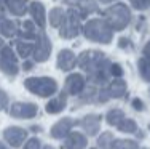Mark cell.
Here are the masks:
<instances>
[{"label": "cell", "mask_w": 150, "mask_h": 149, "mask_svg": "<svg viewBox=\"0 0 150 149\" xmlns=\"http://www.w3.org/2000/svg\"><path fill=\"white\" fill-rule=\"evenodd\" d=\"M16 53L21 58L27 59L34 53V43L32 42H26V40H16Z\"/></svg>", "instance_id": "603a6c76"}, {"label": "cell", "mask_w": 150, "mask_h": 149, "mask_svg": "<svg viewBox=\"0 0 150 149\" xmlns=\"http://www.w3.org/2000/svg\"><path fill=\"white\" fill-rule=\"evenodd\" d=\"M81 32L88 38L90 42L94 43H102V45H109L113 38V29L109 26V23L104 18H94L90 19L83 27Z\"/></svg>", "instance_id": "7a4b0ae2"}, {"label": "cell", "mask_w": 150, "mask_h": 149, "mask_svg": "<svg viewBox=\"0 0 150 149\" xmlns=\"http://www.w3.org/2000/svg\"><path fill=\"white\" fill-rule=\"evenodd\" d=\"M34 67V61H24L23 63V69L24 71H30Z\"/></svg>", "instance_id": "8d00e7d4"}, {"label": "cell", "mask_w": 150, "mask_h": 149, "mask_svg": "<svg viewBox=\"0 0 150 149\" xmlns=\"http://www.w3.org/2000/svg\"><path fill=\"white\" fill-rule=\"evenodd\" d=\"M118 47L120 48H123V50H126L128 47H131V42H129V38H120V42H118Z\"/></svg>", "instance_id": "e575fe53"}, {"label": "cell", "mask_w": 150, "mask_h": 149, "mask_svg": "<svg viewBox=\"0 0 150 149\" xmlns=\"http://www.w3.org/2000/svg\"><path fill=\"white\" fill-rule=\"evenodd\" d=\"M5 19H6V18L3 16L2 11H0V34H2V27H3V23H5Z\"/></svg>", "instance_id": "f35d334b"}, {"label": "cell", "mask_w": 150, "mask_h": 149, "mask_svg": "<svg viewBox=\"0 0 150 149\" xmlns=\"http://www.w3.org/2000/svg\"><path fill=\"white\" fill-rule=\"evenodd\" d=\"M29 13L32 16V23L40 29H45L46 24V13H45V6L40 2H32L29 5Z\"/></svg>", "instance_id": "ac0fdd59"}, {"label": "cell", "mask_w": 150, "mask_h": 149, "mask_svg": "<svg viewBox=\"0 0 150 149\" xmlns=\"http://www.w3.org/2000/svg\"><path fill=\"white\" fill-rule=\"evenodd\" d=\"M0 149H10L8 146H6L5 143H2V141H0Z\"/></svg>", "instance_id": "b9f144b4"}, {"label": "cell", "mask_w": 150, "mask_h": 149, "mask_svg": "<svg viewBox=\"0 0 150 149\" xmlns=\"http://www.w3.org/2000/svg\"><path fill=\"white\" fill-rule=\"evenodd\" d=\"M91 149H99V148H91Z\"/></svg>", "instance_id": "f6af8a7d"}, {"label": "cell", "mask_w": 150, "mask_h": 149, "mask_svg": "<svg viewBox=\"0 0 150 149\" xmlns=\"http://www.w3.org/2000/svg\"><path fill=\"white\" fill-rule=\"evenodd\" d=\"M3 47H5V43H3V40H2V38H0V50H2Z\"/></svg>", "instance_id": "7bdbcfd3"}, {"label": "cell", "mask_w": 150, "mask_h": 149, "mask_svg": "<svg viewBox=\"0 0 150 149\" xmlns=\"http://www.w3.org/2000/svg\"><path fill=\"white\" fill-rule=\"evenodd\" d=\"M131 106H133V109L137 111V112H144L145 111V104H144V101H142L141 98H134L133 101H131Z\"/></svg>", "instance_id": "d6a6232c"}, {"label": "cell", "mask_w": 150, "mask_h": 149, "mask_svg": "<svg viewBox=\"0 0 150 149\" xmlns=\"http://www.w3.org/2000/svg\"><path fill=\"white\" fill-rule=\"evenodd\" d=\"M75 125H78V120L72 119V117H62L59 119L54 125L50 128V136L54 138V140H64Z\"/></svg>", "instance_id": "4fadbf2b"}, {"label": "cell", "mask_w": 150, "mask_h": 149, "mask_svg": "<svg viewBox=\"0 0 150 149\" xmlns=\"http://www.w3.org/2000/svg\"><path fill=\"white\" fill-rule=\"evenodd\" d=\"M18 35H19V40H26V42H30V40H35L37 38V26H35L32 21H24L23 23V29L18 31Z\"/></svg>", "instance_id": "44dd1931"}, {"label": "cell", "mask_w": 150, "mask_h": 149, "mask_svg": "<svg viewBox=\"0 0 150 149\" xmlns=\"http://www.w3.org/2000/svg\"><path fill=\"white\" fill-rule=\"evenodd\" d=\"M34 43V53H32V58L34 63H45L48 61L50 55H51V40L48 38V35L45 32H38L37 38H35Z\"/></svg>", "instance_id": "ba28073f"}, {"label": "cell", "mask_w": 150, "mask_h": 149, "mask_svg": "<svg viewBox=\"0 0 150 149\" xmlns=\"http://www.w3.org/2000/svg\"><path fill=\"white\" fill-rule=\"evenodd\" d=\"M142 149H147V148H142Z\"/></svg>", "instance_id": "7dc6e473"}, {"label": "cell", "mask_w": 150, "mask_h": 149, "mask_svg": "<svg viewBox=\"0 0 150 149\" xmlns=\"http://www.w3.org/2000/svg\"><path fill=\"white\" fill-rule=\"evenodd\" d=\"M66 106H67V95L64 93V91H61L59 96L51 98V99H50V101L45 104V112H46V114H50V115H53V114H61V112L66 109Z\"/></svg>", "instance_id": "d6986e66"}, {"label": "cell", "mask_w": 150, "mask_h": 149, "mask_svg": "<svg viewBox=\"0 0 150 149\" xmlns=\"http://www.w3.org/2000/svg\"><path fill=\"white\" fill-rule=\"evenodd\" d=\"M149 95H150V88H149Z\"/></svg>", "instance_id": "bcb514c9"}, {"label": "cell", "mask_w": 150, "mask_h": 149, "mask_svg": "<svg viewBox=\"0 0 150 149\" xmlns=\"http://www.w3.org/2000/svg\"><path fill=\"white\" fill-rule=\"evenodd\" d=\"M5 6H6V0H0V11L5 10Z\"/></svg>", "instance_id": "ab89813d"}, {"label": "cell", "mask_w": 150, "mask_h": 149, "mask_svg": "<svg viewBox=\"0 0 150 149\" xmlns=\"http://www.w3.org/2000/svg\"><path fill=\"white\" fill-rule=\"evenodd\" d=\"M56 64H58L59 71H64V72H69L72 71L75 64H77V56L72 50L66 48V50H61L58 53V59H56Z\"/></svg>", "instance_id": "2e32d148"}, {"label": "cell", "mask_w": 150, "mask_h": 149, "mask_svg": "<svg viewBox=\"0 0 150 149\" xmlns=\"http://www.w3.org/2000/svg\"><path fill=\"white\" fill-rule=\"evenodd\" d=\"M98 93H99V87H94V85H86L83 91L75 98V108H81L85 104H91V103H96L98 99Z\"/></svg>", "instance_id": "e0dca14e"}, {"label": "cell", "mask_w": 150, "mask_h": 149, "mask_svg": "<svg viewBox=\"0 0 150 149\" xmlns=\"http://www.w3.org/2000/svg\"><path fill=\"white\" fill-rule=\"evenodd\" d=\"M0 71L5 74L6 77H16L19 74V63H18V56L13 51L11 47L5 45L0 50Z\"/></svg>", "instance_id": "52a82bcc"}, {"label": "cell", "mask_w": 150, "mask_h": 149, "mask_svg": "<svg viewBox=\"0 0 150 149\" xmlns=\"http://www.w3.org/2000/svg\"><path fill=\"white\" fill-rule=\"evenodd\" d=\"M24 87L35 96L51 98L54 93H58L59 85L53 77H29L24 80Z\"/></svg>", "instance_id": "3957f363"}, {"label": "cell", "mask_w": 150, "mask_h": 149, "mask_svg": "<svg viewBox=\"0 0 150 149\" xmlns=\"http://www.w3.org/2000/svg\"><path fill=\"white\" fill-rule=\"evenodd\" d=\"M101 123H102V115L96 114V112L86 114L78 120V127L83 130L86 136H96L101 132Z\"/></svg>", "instance_id": "7c38bea8"}, {"label": "cell", "mask_w": 150, "mask_h": 149, "mask_svg": "<svg viewBox=\"0 0 150 149\" xmlns=\"http://www.w3.org/2000/svg\"><path fill=\"white\" fill-rule=\"evenodd\" d=\"M86 88V79H85L83 74H70V76H67L66 82H64V93L67 95V96H75L77 98L78 95L81 93V91Z\"/></svg>", "instance_id": "8fae6325"}, {"label": "cell", "mask_w": 150, "mask_h": 149, "mask_svg": "<svg viewBox=\"0 0 150 149\" xmlns=\"http://www.w3.org/2000/svg\"><path fill=\"white\" fill-rule=\"evenodd\" d=\"M142 53H144V58H147L149 61H150V40L145 43V47H144V50H142Z\"/></svg>", "instance_id": "d590c367"}, {"label": "cell", "mask_w": 150, "mask_h": 149, "mask_svg": "<svg viewBox=\"0 0 150 149\" xmlns=\"http://www.w3.org/2000/svg\"><path fill=\"white\" fill-rule=\"evenodd\" d=\"M23 149H42V141L38 140L37 136L29 138V140L24 143V148Z\"/></svg>", "instance_id": "4dcf8cb0"}, {"label": "cell", "mask_w": 150, "mask_h": 149, "mask_svg": "<svg viewBox=\"0 0 150 149\" xmlns=\"http://www.w3.org/2000/svg\"><path fill=\"white\" fill-rule=\"evenodd\" d=\"M0 91H2V90H0Z\"/></svg>", "instance_id": "c3c4849f"}, {"label": "cell", "mask_w": 150, "mask_h": 149, "mask_svg": "<svg viewBox=\"0 0 150 149\" xmlns=\"http://www.w3.org/2000/svg\"><path fill=\"white\" fill-rule=\"evenodd\" d=\"M88 136L81 132H70L64 138L61 149H86Z\"/></svg>", "instance_id": "9a60e30c"}, {"label": "cell", "mask_w": 150, "mask_h": 149, "mask_svg": "<svg viewBox=\"0 0 150 149\" xmlns=\"http://www.w3.org/2000/svg\"><path fill=\"white\" fill-rule=\"evenodd\" d=\"M8 114L15 119H34L38 114V106L30 101H16L10 106Z\"/></svg>", "instance_id": "30bf717a"}, {"label": "cell", "mask_w": 150, "mask_h": 149, "mask_svg": "<svg viewBox=\"0 0 150 149\" xmlns=\"http://www.w3.org/2000/svg\"><path fill=\"white\" fill-rule=\"evenodd\" d=\"M102 3H110V2H113V0H101Z\"/></svg>", "instance_id": "ee69618b"}, {"label": "cell", "mask_w": 150, "mask_h": 149, "mask_svg": "<svg viewBox=\"0 0 150 149\" xmlns=\"http://www.w3.org/2000/svg\"><path fill=\"white\" fill-rule=\"evenodd\" d=\"M81 16L78 15L75 10H67L64 21L59 27V35L62 38H75L81 31Z\"/></svg>", "instance_id": "8992f818"}, {"label": "cell", "mask_w": 150, "mask_h": 149, "mask_svg": "<svg viewBox=\"0 0 150 149\" xmlns=\"http://www.w3.org/2000/svg\"><path fill=\"white\" fill-rule=\"evenodd\" d=\"M123 119H126V115H125V112L121 111V109H118V108L109 109V111H107V114H105V122H107V125L115 127V128L121 123V120H123Z\"/></svg>", "instance_id": "7402d4cb"}, {"label": "cell", "mask_w": 150, "mask_h": 149, "mask_svg": "<svg viewBox=\"0 0 150 149\" xmlns=\"http://www.w3.org/2000/svg\"><path fill=\"white\" fill-rule=\"evenodd\" d=\"M5 10L15 16H24L29 11V8H27V0H6Z\"/></svg>", "instance_id": "ffe728a7"}, {"label": "cell", "mask_w": 150, "mask_h": 149, "mask_svg": "<svg viewBox=\"0 0 150 149\" xmlns=\"http://www.w3.org/2000/svg\"><path fill=\"white\" fill-rule=\"evenodd\" d=\"M125 74L123 67H121V64H118V63H112V66H110V76L113 77V79H121Z\"/></svg>", "instance_id": "f546056e"}, {"label": "cell", "mask_w": 150, "mask_h": 149, "mask_svg": "<svg viewBox=\"0 0 150 149\" xmlns=\"http://www.w3.org/2000/svg\"><path fill=\"white\" fill-rule=\"evenodd\" d=\"M112 149H139V143L136 140H123V138H115L112 144Z\"/></svg>", "instance_id": "4316f807"}, {"label": "cell", "mask_w": 150, "mask_h": 149, "mask_svg": "<svg viewBox=\"0 0 150 149\" xmlns=\"http://www.w3.org/2000/svg\"><path fill=\"white\" fill-rule=\"evenodd\" d=\"M77 64L86 74V80L94 87H105L110 82V59L102 51L86 50L77 56Z\"/></svg>", "instance_id": "6da1fadb"}, {"label": "cell", "mask_w": 150, "mask_h": 149, "mask_svg": "<svg viewBox=\"0 0 150 149\" xmlns=\"http://www.w3.org/2000/svg\"><path fill=\"white\" fill-rule=\"evenodd\" d=\"M115 141L112 132H102L98 136V146L99 149H112V144Z\"/></svg>", "instance_id": "484cf974"}, {"label": "cell", "mask_w": 150, "mask_h": 149, "mask_svg": "<svg viewBox=\"0 0 150 149\" xmlns=\"http://www.w3.org/2000/svg\"><path fill=\"white\" fill-rule=\"evenodd\" d=\"M6 106H10V96L5 91H0V111H5Z\"/></svg>", "instance_id": "836d02e7"}, {"label": "cell", "mask_w": 150, "mask_h": 149, "mask_svg": "<svg viewBox=\"0 0 150 149\" xmlns=\"http://www.w3.org/2000/svg\"><path fill=\"white\" fill-rule=\"evenodd\" d=\"M137 71H139V76L144 82H149L150 83V61L147 58L142 56L141 59L137 61Z\"/></svg>", "instance_id": "cb8c5ba5"}, {"label": "cell", "mask_w": 150, "mask_h": 149, "mask_svg": "<svg viewBox=\"0 0 150 149\" xmlns=\"http://www.w3.org/2000/svg\"><path fill=\"white\" fill-rule=\"evenodd\" d=\"M42 149H54L51 146V144H43V146H42Z\"/></svg>", "instance_id": "60d3db41"}, {"label": "cell", "mask_w": 150, "mask_h": 149, "mask_svg": "<svg viewBox=\"0 0 150 149\" xmlns=\"http://www.w3.org/2000/svg\"><path fill=\"white\" fill-rule=\"evenodd\" d=\"M30 132H34V133H38V132H42V127L40 125H30Z\"/></svg>", "instance_id": "74e56055"}, {"label": "cell", "mask_w": 150, "mask_h": 149, "mask_svg": "<svg viewBox=\"0 0 150 149\" xmlns=\"http://www.w3.org/2000/svg\"><path fill=\"white\" fill-rule=\"evenodd\" d=\"M3 141H5L8 146L11 148H21L27 140H29V132L23 127H18V125H11V127H6L3 130Z\"/></svg>", "instance_id": "9c48e42d"}, {"label": "cell", "mask_w": 150, "mask_h": 149, "mask_svg": "<svg viewBox=\"0 0 150 149\" xmlns=\"http://www.w3.org/2000/svg\"><path fill=\"white\" fill-rule=\"evenodd\" d=\"M64 16H66V11H62L61 8H53L50 11V24L53 27H61L64 21Z\"/></svg>", "instance_id": "f1b7e54d"}, {"label": "cell", "mask_w": 150, "mask_h": 149, "mask_svg": "<svg viewBox=\"0 0 150 149\" xmlns=\"http://www.w3.org/2000/svg\"><path fill=\"white\" fill-rule=\"evenodd\" d=\"M118 132L121 133H126V135H129V133H136L139 130V127H137V123H136V120L134 119H129V117H126V119H123L121 120V123L118 127Z\"/></svg>", "instance_id": "d4e9b609"}, {"label": "cell", "mask_w": 150, "mask_h": 149, "mask_svg": "<svg viewBox=\"0 0 150 149\" xmlns=\"http://www.w3.org/2000/svg\"><path fill=\"white\" fill-rule=\"evenodd\" d=\"M64 3L67 6H70L72 10H75L81 18H86L88 15L98 11L96 0H64Z\"/></svg>", "instance_id": "5bb4252c"}, {"label": "cell", "mask_w": 150, "mask_h": 149, "mask_svg": "<svg viewBox=\"0 0 150 149\" xmlns=\"http://www.w3.org/2000/svg\"><path fill=\"white\" fill-rule=\"evenodd\" d=\"M18 24L15 23V21L11 19H5V23H3V27H2V35L3 37H15V35H18Z\"/></svg>", "instance_id": "83f0119b"}, {"label": "cell", "mask_w": 150, "mask_h": 149, "mask_svg": "<svg viewBox=\"0 0 150 149\" xmlns=\"http://www.w3.org/2000/svg\"><path fill=\"white\" fill-rule=\"evenodd\" d=\"M104 19L113 31H123L131 23V10L125 3H115L104 11Z\"/></svg>", "instance_id": "277c9868"}, {"label": "cell", "mask_w": 150, "mask_h": 149, "mask_svg": "<svg viewBox=\"0 0 150 149\" xmlns=\"http://www.w3.org/2000/svg\"><path fill=\"white\" fill-rule=\"evenodd\" d=\"M129 2L136 10H147L150 6V0H129Z\"/></svg>", "instance_id": "1f68e13d"}, {"label": "cell", "mask_w": 150, "mask_h": 149, "mask_svg": "<svg viewBox=\"0 0 150 149\" xmlns=\"http://www.w3.org/2000/svg\"><path fill=\"white\" fill-rule=\"evenodd\" d=\"M128 93V85L126 80L123 79H113L110 80L105 87L99 88V93H98V99L96 103L98 104H104V103L110 101V99H121L125 98Z\"/></svg>", "instance_id": "5b68a950"}]
</instances>
